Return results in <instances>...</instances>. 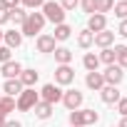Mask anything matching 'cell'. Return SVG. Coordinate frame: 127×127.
Segmentation results:
<instances>
[{
    "label": "cell",
    "instance_id": "cell-34",
    "mask_svg": "<svg viewBox=\"0 0 127 127\" xmlns=\"http://www.w3.org/2000/svg\"><path fill=\"white\" fill-rule=\"evenodd\" d=\"M60 5H62V10H75V8L80 5V0H62Z\"/></svg>",
    "mask_w": 127,
    "mask_h": 127
},
{
    "label": "cell",
    "instance_id": "cell-6",
    "mask_svg": "<svg viewBox=\"0 0 127 127\" xmlns=\"http://www.w3.org/2000/svg\"><path fill=\"white\" fill-rule=\"evenodd\" d=\"M82 92L80 90H67V92H62V105H65L70 112L72 110H80V105H82Z\"/></svg>",
    "mask_w": 127,
    "mask_h": 127
},
{
    "label": "cell",
    "instance_id": "cell-13",
    "mask_svg": "<svg viewBox=\"0 0 127 127\" xmlns=\"http://www.w3.org/2000/svg\"><path fill=\"white\" fill-rule=\"evenodd\" d=\"M20 72H23V65L20 62H5L3 67H0V75H5L8 80H15V77H20Z\"/></svg>",
    "mask_w": 127,
    "mask_h": 127
},
{
    "label": "cell",
    "instance_id": "cell-3",
    "mask_svg": "<svg viewBox=\"0 0 127 127\" xmlns=\"http://www.w3.org/2000/svg\"><path fill=\"white\" fill-rule=\"evenodd\" d=\"M40 102V92H35L32 87H25L20 95H18V102H15V107L20 110V112H30L35 105Z\"/></svg>",
    "mask_w": 127,
    "mask_h": 127
},
{
    "label": "cell",
    "instance_id": "cell-7",
    "mask_svg": "<svg viewBox=\"0 0 127 127\" xmlns=\"http://www.w3.org/2000/svg\"><path fill=\"white\" fill-rule=\"evenodd\" d=\"M102 77H105V85H120L122 80H125V72H122V67L120 65H107V70L102 72Z\"/></svg>",
    "mask_w": 127,
    "mask_h": 127
},
{
    "label": "cell",
    "instance_id": "cell-18",
    "mask_svg": "<svg viewBox=\"0 0 127 127\" xmlns=\"http://www.w3.org/2000/svg\"><path fill=\"white\" fill-rule=\"evenodd\" d=\"M3 92H5L8 97H15V95H20V92H23V82H20L18 77H15V80H5Z\"/></svg>",
    "mask_w": 127,
    "mask_h": 127
},
{
    "label": "cell",
    "instance_id": "cell-16",
    "mask_svg": "<svg viewBox=\"0 0 127 127\" xmlns=\"http://www.w3.org/2000/svg\"><path fill=\"white\" fill-rule=\"evenodd\" d=\"M3 40H5V45L13 50V47H20L23 45V32L20 30H8V32H3Z\"/></svg>",
    "mask_w": 127,
    "mask_h": 127
},
{
    "label": "cell",
    "instance_id": "cell-35",
    "mask_svg": "<svg viewBox=\"0 0 127 127\" xmlns=\"http://www.w3.org/2000/svg\"><path fill=\"white\" fill-rule=\"evenodd\" d=\"M5 23H10V10L0 8V25H5Z\"/></svg>",
    "mask_w": 127,
    "mask_h": 127
},
{
    "label": "cell",
    "instance_id": "cell-25",
    "mask_svg": "<svg viewBox=\"0 0 127 127\" xmlns=\"http://www.w3.org/2000/svg\"><path fill=\"white\" fill-rule=\"evenodd\" d=\"M112 8H115V0H95V13H100V15L110 13Z\"/></svg>",
    "mask_w": 127,
    "mask_h": 127
},
{
    "label": "cell",
    "instance_id": "cell-36",
    "mask_svg": "<svg viewBox=\"0 0 127 127\" xmlns=\"http://www.w3.org/2000/svg\"><path fill=\"white\" fill-rule=\"evenodd\" d=\"M117 35L127 37V20H120V25H117Z\"/></svg>",
    "mask_w": 127,
    "mask_h": 127
},
{
    "label": "cell",
    "instance_id": "cell-10",
    "mask_svg": "<svg viewBox=\"0 0 127 127\" xmlns=\"http://www.w3.org/2000/svg\"><path fill=\"white\" fill-rule=\"evenodd\" d=\"M15 110V97H0V127H5V122H8V112H13Z\"/></svg>",
    "mask_w": 127,
    "mask_h": 127
},
{
    "label": "cell",
    "instance_id": "cell-27",
    "mask_svg": "<svg viewBox=\"0 0 127 127\" xmlns=\"http://www.w3.org/2000/svg\"><path fill=\"white\" fill-rule=\"evenodd\" d=\"M97 57H100V62H105V65H115V50L112 47H105Z\"/></svg>",
    "mask_w": 127,
    "mask_h": 127
},
{
    "label": "cell",
    "instance_id": "cell-31",
    "mask_svg": "<svg viewBox=\"0 0 127 127\" xmlns=\"http://www.w3.org/2000/svg\"><path fill=\"white\" fill-rule=\"evenodd\" d=\"M80 5H82V10H85V13L95 15V0H80Z\"/></svg>",
    "mask_w": 127,
    "mask_h": 127
},
{
    "label": "cell",
    "instance_id": "cell-28",
    "mask_svg": "<svg viewBox=\"0 0 127 127\" xmlns=\"http://www.w3.org/2000/svg\"><path fill=\"white\" fill-rule=\"evenodd\" d=\"M115 15L120 18V20H127V0H120V3H115Z\"/></svg>",
    "mask_w": 127,
    "mask_h": 127
},
{
    "label": "cell",
    "instance_id": "cell-33",
    "mask_svg": "<svg viewBox=\"0 0 127 127\" xmlns=\"http://www.w3.org/2000/svg\"><path fill=\"white\" fill-rule=\"evenodd\" d=\"M117 112H120L122 117H127V97H120V100H117Z\"/></svg>",
    "mask_w": 127,
    "mask_h": 127
},
{
    "label": "cell",
    "instance_id": "cell-9",
    "mask_svg": "<svg viewBox=\"0 0 127 127\" xmlns=\"http://www.w3.org/2000/svg\"><path fill=\"white\" fill-rule=\"evenodd\" d=\"M55 37L52 35H37V40H35V50L37 52H42V55H50V52H55Z\"/></svg>",
    "mask_w": 127,
    "mask_h": 127
},
{
    "label": "cell",
    "instance_id": "cell-37",
    "mask_svg": "<svg viewBox=\"0 0 127 127\" xmlns=\"http://www.w3.org/2000/svg\"><path fill=\"white\" fill-rule=\"evenodd\" d=\"M5 127H23V125H20V122H15V120H8V122H5Z\"/></svg>",
    "mask_w": 127,
    "mask_h": 127
},
{
    "label": "cell",
    "instance_id": "cell-19",
    "mask_svg": "<svg viewBox=\"0 0 127 127\" xmlns=\"http://www.w3.org/2000/svg\"><path fill=\"white\" fill-rule=\"evenodd\" d=\"M37 77H40V72H37V70H23L18 80L23 82V87H32V85L37 82Z\"/></svg>",
    "mask_w": 127,
    "mask_h": 127
},
{
    "label": "cell",
    "instance_id": "cell-22",
    "mask_svg": "<svg viewBox=\"0 0 127 127\" xmlns=\"http://www.w3.org/2000/svg\"><path fill=\"white\" fill-rule=\"evenodd\" d=\"M70 35H72V28H70L67 23H60V25H55V35H52V37H55V42H57V40H67Z\"/></svg>",
    "mask_w": 127,
    "mask_h": 127
},
{
    "label": "cell",
    "instance_id": "cell-21",
    "mask_svg": "<svg viewBox=\"0 0 127 127\" xmlns=\"http://www.w3.org/2000/svg\"><path fill=\"white\" fill-rule=\"evenodd\" d=\"M32 110H35V117H37V120H47V117L52 115V105H50V102H42V100H40Z\"/></svg>",
    "mask_w": 127,
    "mask_h": 127
},
{
    "label": "cell",
    "instance_id": "cell-8",
    "mask_svg": "<svg viewBox=\"0 0 127 127\" xmlns=\"http://www.w3.org/2000/svg\"><path fill=\"white\" fill-rule=\"evenodd\" d=\"M75 80V70L70 65H57L55 67V85H70Z\"/></svg>",
    "mask_w": 127,
    "mask_h": 127
},
{
    "label": "cell",
    "instance_id": "cell-24",
    "mask_svg": "<svg viewBox=\"0 0 127 127\" xmlns=\"http://www.w3.org/2000/svg\"><path fill=\"white\" fill-rule=\"evenodd\" d=\"M82 65H85V70H87V72H95V70H97V65H100V57H97L95 52H87V55L82 57Z\"/></svg>",
    "mask_w": 127,
    "mask_h": 127
},
{
    "label": "cell",
    "instance_id": "cell-23",
    "mask_svg": "<svg viewBox=\"0 0 127 127\" xmlns=\"http://www.w3.org/2000/svg\"><path fill=\"white\" fill-rule=\"evenodd\" d=\"M112 50H115V60H117V65L125 70V67H127V45H115Z\"/></svg>",
    "mask_w": 127,
    "mask_h": 127
},
{
    "label": "cell",
    "instance_id": "cell-2",
    "mask_svg": "<svg viewBox=\"0 0 127 127\" xmlns=\"http://www.w3.org/2000/svg\"><path fill=\"white\" fill-rule=\"evenodd\" d=\"M100 120V115L95 110H72L70 112V127H87V125H95Z\"/></svg>",
    "mask_w": 127,
    "mask_h": 127
},
{
    "label": "cell",
    "instance_id": "cell-14",
    "mask_svg": "<svg viewBox=\"0 0 127 127\" xmlns=\"http://www.w3.org/2000/svg\"><path fill=\"white\" fill-rule=\"evenodd\" d=\"M112 42H115V32H110V30H102V32H95V42L92 45H97V47H112Z\"/></svg>",
    "mask_w": 127,
    "mask_h": 127
},
{
    "label": "cell",
    "instance_id": "cell-39",
    "mask_svg": "<svg viewBox=\"0 0 127 127\" xmlns=\"http://www.w3.org/2000/svg\"><path fill=\"white\" fill-rule=\"evenodd\" d=\"M0 45H3V30H0Z\"/></svg>",
    "mask_w": 127,
    "mask_h": 127
},
{
    "label": "cell",
    "instance_id": "cell-29",
    "mask_svg": "<svg viewBox=\"0 0 127 127\" xmlns=\"http://www.w3.org/2000/svg\"><path fill=\"white\" fill-rule=\"evenodd\" d=\"M20 5L28 8V10H35V8H42L45 5V0H20Z\"/></svg>",
    "mask_w": 127,
    "mask_h": 127
},
{
    "label": "cell",
    "instance_id": "cell-17",
    "mask_svg": "<svg viewBox=\"0 0 127 127\" xmlns=\"http://www.w3.org/2000/svg\"><path fill=\"white\" fill-rule=\"evenodd\" d=\"M55 62L57 65H70V60H72V50L70 47H55Z\"/></svg>",
    "mask_w": 127,
    "mask_h": 127
},
{
    "label": "cell",
    "instance_id": "cell-26",
    "mask_svg": "<svg viewBox=\"0 0 127 127\" xmlns=\"http://www.w3.org/2000/svg\"><path fill=\"white\" fill-rule=\"evenodd\" d=\"M25 18H28L25 8H13V10H10V20H13L15 25H23V23H25Z\"/></svg>",
    "mask_w": 127,
    "mask_h": 127
},
{
    "label": "cell",
    "instance_id": "cell-20",
    "mask_svg": "<svg viewBox=\"0 0 127 127\" xmlns=\"http://www.w3.org/2000/svg\"><path fill=\"white\" fill-rule=\"evenodd\" d=\"M92 42H95V32H90V30H80V32H77V45H80L82 50L92 47Z\"/></svg>",
    "mask_w": 127,
    "mask_h": 127
},
{
    "label": "cell",
    "instance_id": "cell-15",
    "mask_svg": "<svg viewBox=\"0 0 127 127\" xmlns=\"http://www.w3.org/2000/svg\"><path fill=\"white\" fill-rule=\"evenodd\" d=\"M85 85H87L90 90H97V92H100V90L105 87V77H102V72H97V70H95V72H87Z\"/></svg>",
    "mask_w": 127,
    "mask_h": 127
},
{
    "label": "cell",
    "instance_id": "cell-5",
    "mask_svg": "<svg viewBox=\"0 0 127 127\" xmlns=\"http://www.w3.org/2000/svg\"><path fill=\"white\" fill-rule=\"evenodd\" d=\"M40 97H42V102H50V105H55V102H62V90H60V85H55V82H47V85H42V90H40Z\"/></svg>",
    "mask_w": 127,
    "mask_h": 127
},
{
    "label": "cell",
    "instance_id": "cell-30",
    "mask_svg": "<svg viewBox=\"0 0 127 127\" xmlns=\"http://www.w3.org/2000/svg\"><path fill=\"white\" fill-rule=\"evenodd\" d=\"M10 47L8 45H0V62H3V65H5V62H10Z\"/></svg>",
    "mask_w": 127,
    "mask_h": 127
},
{
    "label": "cell",
    "instance_id": "cell-32",
    "mask_svg": "<svg viewBox=\"0 0 127 127\" xmlns=\"http://www.w3.org/2000/svg\"><path fill=\"white\" fill-rule=\"evenodd\" d=\"M0 8H5V10H13V8H20V0H0Z\"/></svg>",
    "mask_w": 127,
    "mask_h": 127
},
{
    "label": "cell",
    "instance_id": "cell-1",
    "mask_svg": "<svg viewBox=\"0 0 127 127\" xmlns=\"http://www.w3.org/2000/svg\"><path fill=\"white\" fill-rule=\"evenodd\" d=\"M45 15L42 13H28V18H25V23L20 25V32H23V37L28 35V37H35V35H40L42 32V28H45Z\"/></svg>",
    "mask_w": 127,
    "mask_h": 127
},
{
    "label": "cell",
    "instance_id": "cell-12",
    "mask_svg": "<svg viewBox=\"0 0 127 127\" xmlns=\"http://www.w3.org/2000/svg\"><path fill=\"white\" fill-rule=\"evenodd\" d=\"M100 97H102V102H105V105H115L122 95H120V90H117L115 85H105V87L100 90Z\"/></svg>",
    "mask_w": 127,
    "mask_h": 127
},
{
    "label": "cell",
    "instance_id": "cell-11",
    "mask_svg": "<svg viewBox=\"0 0 127 127\" xmlns=\"http://www.w3.org/2000/svg\"><path fill=\"white\" fill-rule=\"evenodd\" d=\"M87 30H90V32H102V30H107V18L100 15V13L90 15V20H87Z\"/></svg>",
    "mask_w": 127,
    "mask_h": 127
},
{
    "label": "cell",
    "instance_id": "cell-38",
    "mask_svg": "<svg viewBox=\"0 0 127 127\" xmlns=\"http://www.w3.org/2000/svg\"><path fill=\"white\" fill-rule=\"evenodd\" d=\"M117 127H127V117H122V120H120V125H117Z\"/></svg>",
    "mask_w": 127,
    "mask_h": 127
},
{
    "label": "cell",
    "instance_id": "cell-4",
    "mask_svg": "<svg viewBox=\"0 0 127 127\" xmlns=\"http://www.w3.org/2000/svg\"><path fill=\"white\" fill-rule=\"evenodd\" d=\"M42 15L45 20L60 25V23H65V10H62L60 3H55V0H45V5H42Z\"/></svg>",
    "mask_w": 127,
    "mask_h": 127
}]
</instances>
